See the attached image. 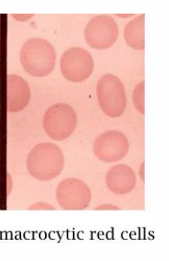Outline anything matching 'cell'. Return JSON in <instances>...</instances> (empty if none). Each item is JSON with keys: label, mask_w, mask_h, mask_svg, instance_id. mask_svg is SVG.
<instances>
[{"label": "cell", "mask_w": 169, "mask_h": 261, "mask_svg": "<svg viewBox=\"0 0 169 261\" xmlns=\"http://www.w3.org/2000/svg\"><path fill=\"white\" fill-rule=\"evenodd\" d=\"M65 158L62 149L52 143H42L30 151L26 160L29 174L37 180L48 181L63 170Z\"/></svg>", "instance_id": "6da1fadb"}, {"label": "cell", "mask_w": 169, "mask_h": 261, "mask_svg": "<svg viewBox=\"0 0 169 261\" xmlns=\"http://www.w3.org/2000/svg\"><path fill=\"white\" fill-rule=\"evenodd\" d=\"M20 59L26 73L32 76L45 77L55 67L56 51L46 39L32 38L22 46Z\"/></svg>", "instance_id": "7a4b0ae2"}, {"label": "cell", "mask_w": 169, "mask_h": 261, "mask_svg": "<svg viewBox=\"0 0 169 261\" xmlns=\"http://www.w3.org/2000/svg\"><path fill=\"white\" fill-rule=\"evenodd\" d=\"M100 108L111 118L120 117L126 108V95L121 80L114 74L103 75L96 86Z\"/></svg>", "instance_id": "3957f363"}, {"label": "cell", "mask_w": 169, "mask_h": 261, "mask_svg": "<svg viewBox=\"0 0 169 261\" xmlns=\"http://www.w3.org/2000/svg\"><path fill=\"white\" fill-rule=\"evenodd\" d=\"M78 118L73 108L64 103H57L47 110L43 127L47 135L54 141H64L75 132Z\"/></svg>", "instance_id": "277c9868"}, {"label": "cell", "mask_w": 169, "mask_h": 261, "mask_svg": "<svg viewBox=\"0 0 169 261\" xmlns=\"http://www.w3.org/2000/svg\"><path fill=\"white\" fill-rule=\"evenodd\" d=\"M60 69L62 75L69 81L81 83L88 79L93 72V57L84 48L73 47L62 55Z\"/></svg>", "instance_id": "5b68a950"}, {"label": "cell", "mask_w": 169, "mask_h": 261, "mask_svg": "<svg viewBox=\"0 0 169 261\" xmlns=\"http://www.w3.org/2000/svg\"><path fill=\"white\" fill-rule=\"evenodd\" d=\"M56 197L64 210L81 211L87 208L91 202V191L80 179L67 178L62 180L56 190Z\"/></svg>", "instance_id": "8992f818"}, {"label": "cell", "mask_w": 169, "mask_h": 261, "mask_svg": "<svg viewBox=\"0 0 169 261\" xmlns=\"http://www.w3.org/2000/svg\"><path fill=\"white\" fill-rule=\"evenodd\" d=\"M118 34L117 22L107 15L94 17L88 22L84 31L87 43L98 50L111 48L117 41Z\"/></svg>", "instance_id": "52a82bcc"}, {"label": "cell", "mask_w": 169, "mask_h": 261, "mask_svg": "<svg viewBox=\"0 0 169 261\" xmlns=\"http://www.w3.org/2000/svg\"><path fill=\"white\" fill-rule=\"evenodd\" d=\"M129 149V143L124 134L119 130H106L95 138L93 151L103 163H112L123 160Z\"/></svg>", "instance_id": "ba28073f"}, {"label": "cell", "mask_w": 169, "mask_h": 261, "mask_svg": "<svg viewBox=\"0 0 169 261\" xmlns=\"http://www.w3.org/2000/svg\"><path fill=\"white\" fill-rule=\"evenodd\" d=\"M106 183L109 190L116 195L131 193L137 183L134 170L124 164L113 166L108 171Z\"/></svg>", "instance_id": "9c48e42d"}, {"label": "cell", "mask_w": 169, "mask_h": 261, "mask_svg": "<svg viewBox=\"0 0 169 261\" xmlns=\"http://www.w3.org/2000/svg\"><path fill=\"white\" fill-rule=\"evenodd\" d=\"M31 92L29 85L20 75L10 74L7 78V109L10 113L23 111L29 105Z\"/></svg>", "instance_id": "30bf717a"}, {"label": "cell", "mask_w": 169, "mask_h": 261, "mask_svg": "<svg viewBox=\"0 0 169 261\" xmlns=\"http://www.w3.org/2000/svg\"><path fill=\"white\" fill-rule=\"evenodd\" d=\"M124 39L133 49H145V15L136 17L127 23L124 30Z\"/></svg>", "instance_id": "8fae6325"}, {"label": "cell", "mask_w": 169, "mask_h": 261, "mask_svg": "<svg viewBox=\"0 0 169 261\" xmlns=\"http://www.w3.org/2000/svg\"><path fill=\"white\" fill-rule=\"evenodd\" d=\"M133 103L139 113L145 114V82L139 83L133 92Z\"/></svg>", "instance_id": "7c38bea8"}, {"label": "cell", "mask_w": 169, "mask_h": 261, "mask_svg": "<svg viewBox=\"0 0 169 261\" xmlns=\"http://www.w3.org/2000/svg\"><path fill=\"white\" fill-rule=\"evenodd\" d=\"M28 210L39 211V210H56L54 206L46 203V202H38L33 204L28 207Z\"/></svg>", "instance_id": "4fadbf2b"}, {"label": "cell", "mask_w": 169, "mask_h": 261, "mask_svg": "<svg viewBox=\"0 0 169 261\" xmlns=\"http://www.w3.org/2000/svg\"><path fill=\"white\" fill-rule=\"evenodd\" d=\"M95 210L96 211H113V210H121L120 207L117 206L112 205V204H104L95 207Z\"/></svg>", "instance_id": "5bb4252c"}]
</instances>
